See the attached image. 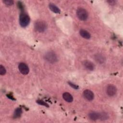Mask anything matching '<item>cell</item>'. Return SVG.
I'll list each match as a JSON object with an SVG mask.
<instances>
[{
    "label": "cell",
    "instance_id": "obj_1",
    "mask_svg": "<svg viewBox=\"0 0 123 123\" xmlns=\"http://www.w3.org/2000/svg\"><path fill=\"white\" fill-rule=\"evenodd\" d=\"M30 17L25 12L21 13L19 17V23L20 25L25 27L27 26L30 23Z\"/></svg>",
    "mask_w": 123,
    "mask_h": 123
},
{
    "label": "cell",
    "instance_id": "obj_2",
    "mask_svg": "<svg viewBox=\"0 0 123 123\" xmlns=\"http://www.w3.org/2000/svg\"><path fill=\"white\" fill-rule=\"evenodd\" d=\"M45 59L49 63H54L57 61L58 58L55 53L52 51L47 52L44 56Z\"/></svg>",
    "mask_w": 123,
    "mask_h": 123
},
{
    "label": "cell",
    "instance_id": "obj_3",
    "mask_svg": "<svg viewBox=\"0 0 123 123\" xmlns=\"http://www.w3.org/2000/svg\"><path fill=\"white\" fill-rule=\"evenodd\" d=\"M34 27L37 31L42 33L46 30L47 25L46 23L43 21H37L35 23Z\"/></svg>",
    "mask_w": 123,
    "mask_h": 123
},
{
    "label": "cell",
    "instance_id": "obj_4",
    "mask_svg": "<svg viewBox=\"0 0 123 123\" xmlns=\"http://www.w3.org/2000/svg\"><path fill=\"white\" fill-rule=\"evenodd\" d=\"M76 15L78 19L81 21L86 20L88 17V13L87 11L83 8H79L77 10Z\"/></svg>",
    "mask_w": 123,
    "mask_h": 123
},
{
    "label": "cell",
    "instance_id": "obj_5",
    "mask_svg": "<svg viewBox=\"0 0 123 123\" xmlns=\"http://www.w3.org/2000/svg\"><path fill=\"white\" fill-rule=\"evenodd\" d=\"M106 92L108 96L110 97H112L116 94L117 92V88L114 85H109L107 87Z\"/></svg>",
    "mask_w": 123,
    "mask_h": 123
},
{
    "label": "cell",
    "instance_id": "obj_6",
    "mask_svg": "<svg viewBox=\"0 0 123 123\" xmlns=\"http://www.w3.org/2000/svg\"><path fill=\"white\" fill-rule=\"evenodd\" d=\"M18 69L19 71L23 74H27L29 72V69L28 66L25 63L21 62L18 65Z\"/></svg>",
    "mask_w": 123,
    "mask_h": 123
},
{
    "label": "cell",
    "instance_id": "obj_7",
    "mask_svg": "<svg viewBox=\"0 0 123 123\" xmlns=\"http://www.w3.org/2000/svg\"><path fill=\"white\" fill-rule=\"evenodd\" d=\"M83 96L86 99L89 101L92 100L94 98V94L93 92L89 89H86L84 91Z\"/></svg>",
    "mask_w": 123,
    "mask_h": 123
},
{
    "label": "cell",
    "instance_id": "obj_8",
    "mask_svg": "<svg viewBox=\"0 0 123 123\" xmlns=\"http://www.w3.org/2000/svg\"><path fill=\"white\" fill-rule=\"evenodd\" d=\"M83 64L87 70L89 71H92L94 69V64L89 61H84L83 62Z\"/></svg>",
    "mask_w": 123,
    "mask_h": 123
},
{
    "label": "cell",
    "instance_id": "obj_9",
    "mask_svg": "<svg viewBox=\"0 0 123 123\" xmlns=\"http://www.w3.org/2000/svg\"><path fill=\"white\" fill-rule=\"evenodd\" d=\"M62 97L63 99L68 102H71L73 100V96L71 94L68 92H64L62 94Z\"/></svg>",
    "mask_w": 123,
    "mask_h": 123
},
{
    "label": "cell",
    "instance_id": "obj_10",
    "mask_svg": "<svg viewBox=\"0 0 123 123\" xmlns=\"http://www.w3.org/2000/svg\"><path fill=\"white\" fill-rule=\"evenodd\" d=\"M99 113L96 112L95 111H92L88 114V117L89 119L94 121L99 119Z\"/></svg>",
    "mask_w": 123,
    "mask_h": 123
},
{
    "label": "cell",
    "instance_id": "obj_11",
    "mask_svg": "<svg viewBox=\"0 0 123 123\" xmlns=\"http://www.w3.org/2000/svg\"><path fill=\"white\" fill-rule=\"evenodd\" d=\"M79 33L81 36H82L84 38L89 39L91 37V35L90 33L86 30H84V29L80 30Z\"/></svg>",
    "mask_w": 123,
    "mask_h": 123
},
{
    "label": "cell",
    "instance_id": "obj_12",
    "mask_svg": "<svg viewBox=\"0 0 123 123\" xmlns=\"http://www.w3.org/2000/svg\"><path fill=\"white\" fill-rule=\"evenodd\" d=\"M95 60L98 63H100V64L104 63L105 61V59L104 57V56L99 54H98L96 55L95 57Z\"/></svg>",
    "mask_w": 123,
    "mask_h": 123
},
{
    "label": "cell",
    "instance_id": "obj_13",
    "mask_svg": "<svg viewBox=\"0 0 123 123\" xmlns=\"http://www.w3.org/2000/svg\"><path fill=\"white\" fill-rule=\"evenodd\" d=\"M49 8L50 9V10L52 11L53 12L56 13H59L61 12L60 10L59 9V8L56 6L55 5L53 4V3H49Z\"/></svg>",
    "mask_w": 123,
    "mask_h": 123
},
{
    "label": "cell",
    "instance_id": "obj_14",
    "mask_svg": "<svg viewBox=\"0 0 123 123\" xmlns=\"http://www.w3.org/2000/svg\"><path fill=\"white\" fill-rule=\"evenodd\" d=\"M22 113V110L20 108H18L15 109L13 113V118H19Z\"/></svg>",
    "mask_w": 123,
    "mask_h": 123
},
{
    "label": "cell",
    "instance_id": "obj_15",
    "mask_svg": "<svg viewBox=\"0 0 123 123\" xmlns=\"http://www.w3.org/2000/svg\"><path fill=\"white\" fill-rule=\"evenodd\" d=\"M108 118V115L107 113L104 112L99 113V119H100L101 120H106Z\"/></svg>",
    "mask_w": 123,
    "mask_h": 123
},
{
    "label": "cell",
    "instance_id": "obj_16",
    "mask_svg": "<svg viewBox=\"0 0 123 123\" xmlns=\"http://www.w3.org/2000/svg\"><path fill=\"white\" fill-rule=\"evenodd\" d=\"M6 73V69L4 66H3L2 65L0 66V74L1 75H4Z\"/></svg>",
    "mask_w": 123,
    "mask_h": 123
},
{
    "label": "cell",
    "instance_id": "obj_17",
    "mask_svg": "<svg viewBox=\"0 0 123 123\" xmlns=\"http://www.w3.org/2000/svg\"><path fill=\"white\" fill-rule=\"evenodd\" d=\"M37 103L39 105H43V106H45L46 107H49V105L47 104V103H46L45 102H44V101L40 100V99H38L37 100Z\"/></svg>",
    "mask_w": 123,
    "mask_h": 123
},
{
    "label": "cell",
    "instance_id": "obj_18",
    "mask_svg": "<svg viewBox=\"0 0 123 123\" xmlns=\"http://www.w3.org/2000/svg\"><path fill=\"white\" fill-rule=\"evenodd\" d=\"M3 1L6 5H8V6L12 5L14 3L13 1L11 0H4Z\"/></svg>",
    "mask_w": 123,
    "mask_h": 123
},
{
    "label": "cell",
    "instance_id": "obj_19",
    "mask_svg": "<svg viewBox=\"0 0 123 123\" xmlns=\"http://www.w3.org/2000/svg\"><path fill=\"white\" fill-rule=\"evenodd\" d=\"M68 84L72 88H73L74 89H78V86L77 85L74 84V83H72L71 82H68Z\"/></svg>",
    "mask_w": 123,
    "mask_h": 123
},
{
    "label": "cell",
    "instance_id": "obj_20",
    "mask_svg": "<svg viewBox=\"0 0 123 123\" xmlns=\"http://www.w3.org/2000/svg\"><path fill=\"white\" fill-rule=\"evenodd\" d=\"M107 2L111 5H114V4H115V3L116 2V1L115 0H108V1H107Z\"/></svg>",
    "mask_w": 123,
    "mask_h": 123
}]
</instances>
